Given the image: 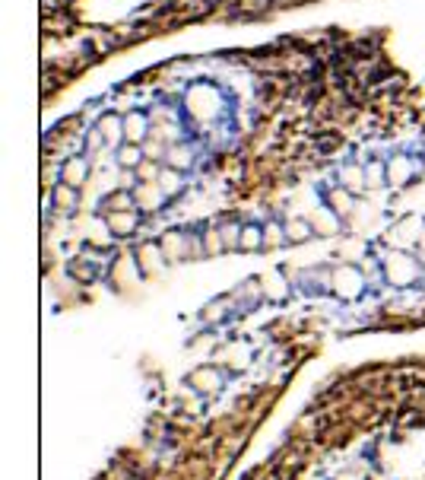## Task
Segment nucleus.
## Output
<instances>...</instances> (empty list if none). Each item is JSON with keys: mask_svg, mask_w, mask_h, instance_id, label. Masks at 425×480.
Segmentation results:
<instances>
[{"mask_svg": "<svg viewBox=\"0 0 425 480\" xmlns=\"http://www.w3.org/2000/svg\"><path fill=\"white\" fill-rule=\"evenodd\" d=\"M384 277L393 287H409L419 277V264L412 261L406 251H390V255L384 258Z\"/></svg>", "mask_w": 425, "mask_h": 480, "instance_id": "obj_1", "label": "nucleus"}, {"mask_svg": "<svg viewBox=\"0 0 425 480\" xmlns=\"http://www.w3.org/2000/svg\"><path fill=\"white\" fill-rule=\"evenodd\" d=\"M362 287H365V277H362L359 268L343 264V268L333 270V293L336 296H343V299H359Z\"/></svg>", "mask_w": 425, "mask_h": 480, "instance_id": "obj_2", "label": "nucleus"}, {"mask_svg": "<svg viewBox=\"0 0 425 480\" xmlns=\"http://www.w3.org/2000/svg\"><path fill=\"white\" fill-rule=\"evenodd\" d=\"M149 137H152L149 118H146L143 112H127V115H124V140H127V143H137V147H143Z\"/></svg>", "mask_w": 425, "mask_h": 480, "instance_id": "obj_3", "label": "nucleus"}, {"mask_svg": "<svg viewBox=\"0 0 425 480\" xmlns=\"http://www.w3.org/2000/svg\"><path fill=\"white\" fill-rule=\"evenodd\" d=\"M216 92L209 90V86H194V90L187 92V112L194 118H209L216 112Z\"/></svg>", "mask_w": 425, "mask_h": 480, "instance_id": "obj_4", "label": "nucleus"}, {"mask_svg": "<svg viewBox=\"0 0 425 480\" xmlns=\"http://www.w3.org/2000/svg\"><path fill=\"white\" fill-rule=\"evenodd\" d=\"M187 382H190V388L200 391V395H213V391L222 388L219 369H213V366H197V369L187 376Z\"/></svg>", "mask_w": 425, "mask_h": 480, "instance_id": "obj_5", "label": "nucleus"}, {"mask_svg": "<svg viewBox=\"0 0 425 480\" xmlns=\"http://www.w3.org/2000/svg\"><path fill=\"white\" fill-rule=\"evenodd\" d=\"M89 179V160L86 156H70L67 162L61 166V181L70 188H82Z\"/></svg>", "mask_w": 425, "mask_h": 480, "instance_id": "obj_6", "label": "nucleus"}, {"mask_svg": "<svg viewBox=\"0 0 425 480\" xmlns=\"http://www.w3.org/2000/svg\"><path fill=\"white\" fill-rule=\"evenodd\" d=\"M95 128H99V134L105 137V143H108V147H124V143H127V140H124V118H121V115H114V112H108V115H101Z\"/></svg>", "mask_w": 425, "mask_h": 480, "instance_id": "obj_7", "label": "nucleus"}, {"mask_svg": "<svg viewBox=\"0 0 425 480\" xmlns=\"http://www.w3.org/2000/svg\"><path fill=\"white\" fill-rule=\"evenodd\" d=\"M105 223L114 236H130L140 229V213L137 210H121V213H105Z\"/></svg>", "mask_w": 425, "mask_h": 480, "instance_id": "obj_8", "label": "nucleus"}, {"mask_svg": "<svg viewBox=\"0 0 425 480\" xmlns=\"http://www.w3.org/2000/svg\"><path fill=\"white\" fill-rule=\"evenodd\" d=\"M412 172H416V162H412L409 156H393V160L387 162V179H390L393 185H406V181L412 179Z\"/></svg>", "mask_w": 425, "mask_h": 480, "instance_id": "obj_9", "label": "nucleus"}, {"mask_svg": "<svg viewBox=\"0 0 425 480\" xmlns=\"http://www.w3.org/2000/svg\"><path fill=\"white\" fill-rule=\"evenodd\" d=\"M311 226H314V236H336L340 217H336L330 207H321V210H314V217H311Z\"/></svg>", "mask_w": 425, "mask_h": 480, "instance_id": "obj_10", "label": "nucleus"}, {"mask_svg": "<svg viewBox=\"0 0 425 480\" xmlns=\"http://www.w3.org/2000/svg\"><path fill=\"white\" fill-rule=\"evenodd\" d=\"M133 198H137V204L143 207V210H152V207H159V200L165 198V191L159 188V181H140V191H133Z\"/></svg>", "mask_w": 425, "mask_h": 480, "instance_id": "obj_11", "label": "nucleus"}, {"mask_svg": "<svg viewBox=\"0 0 425 480\" xmlns=\"http://www.w3.org/2000/svg\"><path fill=\"white\" fill-rule=\"evenodd\" d=\"M327 207L336 213V217H349L355 207L352 200V191H346V188H333V191L327 194Z\"/></svg>", "mask_w": 425, "mask_h": 480, "instance_id": "obj_12", "label": "nucleus"}, {"mask_svg": "<svg viewBox=\"0 0 425 480\" xmlns=\"http://www.w3.org/2000/svg\"><path fill=\"white\" fill-rule=\"evenodd\" d=\"M143 162H146L143 147H137V143H124V147H118V166L121 169H133V172H137Z\"/></svg>", "mask_w": 425, "mask_h": 480, "instance_id": "obj_13", "label": "nucleus"}, {"mask_svg": "<svg viewBox=\"0 0 425 480\" xmlns=\"http://www.w3.org/2000/svg\"><path fill=\"white\" fill-rule=\"evenodd\" d=\"M311 236H314V226H311V220H289V223H285V239H289L292 245L308 242Z\"/></svg>", "mask_w": 425, "mask_h": 480, "instance_id": "obj_14", "label": "nucleus"}, {"mask_svg": "<svg viewBox=\"0 0 425 480\" xmlns=\"http://www.w3.org/2000/svg\"><path fill=\"white\" fill-rule=\"evenodd\" d=\"M387 162H381V160H371L365 166V188H371V191H378V188H384L387 185Z\"/></svg>", "mask_w": 425, "mask_h": 480, "instance_id": "obj_15", "label": "nucleus"}, {"mask_svg": "<svg viewBox=\"0 0 425 480\" xmlns=\"http://www.w3.org/2000/svg\"><path fill=\"white\" fill-rule=\"evenodd\" d=\"M340 185L346 188V191H365V169L362 166H346L340 172Z\"/></svg>", "mask_w": 425, "mask_h": 480, "instance_id": "obj_16", "label": "nucleus"}, {"mask_svg": "<svg viewBox=\"0 0 425 480\" xmlns=\"http://www.w3.org/2000/svg\"><path fill=\"white\" fill-rule=\"evenodd\" d=\"M165 162H168V169L181 172V169H187L190 162H194V156H190V150H187V147L175 143V147H168V153H165Z\"/></svg>", "mask_w": 425, "mask_h": 480, "instance_id": "obj_17", "label": "nucleus"}, {"mask_svg": "<svg viewBox=\"0 0 425 480\" xmlns=\"http://www.w3.org/2000/svg\"><path fill=\"white\" fill-rule=\"evenodd\" d=\"M264 229L260 226H241V245L238 248L241 251H257V248H264Z\"/></svg>", "mask_w": 425, "mask_h": 480, "instance_id": "obj_18", "label": "nucleus"}, {"mask_svg": "<svg viewBox=\"0 0 425 480\" xmlns=\"http://www.w3.org/2000/svg\"><path fill=\"white\" fill-rule=\"evenodd\" d=\"M133 194L130 191H114V194H108L105 198V207L101 210L105 213H121V210H133Z\"/></svg>", "mask_w": 425, "mask_h": 480, "instance_id": "obj_19", "label": "nucleus"}, {"mask_svg": "<svg viewBox=\"0 0 425 480\" xmlns=\"http://www.w3.org/2000/svg\"><path fill=\"white\" fill-rule=\"evenodd\" d=\"M54 207L57 210H63V213H70V210H76V188H70V185H57L54 188Z\"/></svg>", "mask_w": 425, "mask_h": 480, "instance_id": "obj_20", "label": "nucleus"}, {"mask_svg": "<svg viewBox=\"0 0 425 480\" xmlns=\"http://www.w3.org/2000/svg\"><path fill=\"white\" fill-rule=\"evenodd\" d=\"M419 236H422V223H419L416 217L400 220V226H397V239H400V242H419Z\"/></svg>", "mask_w": 425, "mask_h": 480, "instance_id": "obj_21", "label": "nucleus"}, {"mask_svg": "<svg viewBox=\"0 0 425 480\" xmlns=\"http://www.w3.org/2000/svg\"><path fill=\"white\" fill-rule=\"evenodd\" d=\"M181 172H175V169H162V175H159V188H162L165 194H178L181 191Z\"/></svg>", "mask_w": 425, "mask_h": 480, "instance_id": "obj_22", "label": "nucleus"}, {"mask_svg": "<svg viewBox=\"0 0 425 480\" xmlns=\"http://www.w3.org/2000/svg\"><path fill=\"white\" fill-rule=\"evenodd\" d=\"M181 242H184V236H181V232H168V236L162 239V251H165V255H168V258H181L184 251H187Z\"/></svg>", "mask_w": 425, "mask_h": 480, "instance_id": "obj_23", "label": "nucleus"}, {"mask_svg": "<svg viewBox=\"0 0 425 480\" xmlns=\"http://www.w3.org/2000/svg\"><path fill=\"white\" fill-rule=\"evenodd\" d=\"M140 268L146 270V274H149L152 268H156V261H162V251L156 248V245H143V248H140Z\"/></svg>", "mask_w": 425, "mask_h": 480, "instance_id": "obj_24", "label": "nucleus"}, {"mask_svg": "<svg viewBox=\"0 0 425 480\" xmlns=\"http://www.w3.org/2000/svg\"><path fill=\"white\" fill-rule=\"evenodd\" d=\"M222 248H226V242H222V232L219 229H207V232H203V251H207V255H219Z\"/></svg>", "mask_w": 425, "mask_h": 480, "instance_id": "obj_25", "label": "nucleus"}, {"mask_svg": "<svg viewBox=\"0 0 425 480\" xmlns=\"http://www.w3.org/2000/svg\"><path fill=\"white\" fill-rule=\"evenodd\" d=\"M219 232H222V242H226V251H232V248H238V245H241V229H238V223L219 226Z\"/></svg>", "mask_w": 425, "mask_h": 480, "instance_id": "obj_26", "label": "nucleus"}, {"mask_svg": "<svg viewBox=\"0 0 425 480\" xmlns=\"http://www.w3.org/2000/svg\"><path fill=\"white\" fill-rule=\"evenodd\" d=\"M143 153H146V160H152V162H159L165 153H168V147H165L162 140H156V137H149V140L143 143Z\"/></svg>", "mask_w": 425, "mask_h": 480, "instance_id": "obj_27", "label": "nucleus"}, {"mask_svg": "<svg viewBox=\"0 0 425 480\" xmlns=\"http://www.w3.org/2000/svg\"><path fill=\"white\" fill-rule=\"evenodd\" d=\"M264 242H266V245H283V242H289V239H285V226H276V223L264 226Z\"/></svg>", "mask_w": 425, "mask_h": 480, "instance_id": "obj_28", "label": "nucleus"}, {"mask_svg": "<svg viewBox=\"0 0 425 480\" xmlns=\"http://www.w3.org/2000/svg\"><path fill=\"white\" fill-rule=\"evenodd\" d=\"M260 287H264V293L266 296H273V299H279V296H283V280H279L276 274H270V277H264V280H260Z\"/></svg>", "mask_w": 425, "mask_h": 480, "instance_id": "obj_29", "label": "nucleus"}, {"mask_svg": "<svg viewBox=\"0 0 425 480\" xmlns=\"http://www.w3.org/2000/svg\"><path fill=\"white\" fill-rule=\"evenodd\" d=\"M137 175H140V181H159V175H162V172H159V166L152 160H146L143 166L137 169Z\"/></svg>", "mask_w": 425, "mask_h": 480, "instance_id": "obj_30", "label": "nucleus"}, {"mask_svg": "<svg viewBox=\"0 0 425 480\" xmlns=\"http://www.w3.org/2000/svg\"><path fill=\"white\" fill-rule=\"evenodd\" d=\"M86 143H89V153H99V150H101V147H108V143H105V137H101V134H99V128H95V131H92V134H89V137H86Z\"/></svg>", "mask_w": 425, "mask_h": 480, "instance_id": "obj_31", "label": "nucleus"}, {"mask_svg": "<svg viewBox=\"0 0 425 480\" xmlns=\"http://www.w3.org/2000/svg\"><path fill=\"white\" fill-rule=\"evenodd\" d=\"M226 315V306H207L203 308V318L207 321H216V318H222Z\"/></svg>", "mask_w": 425, "mask_h": 480, "instance_id": "obj_32", "label": "nucleus"}, {"mask_svg": "<svg viewBox=\"0 0 425 480\" xmlns=\"http://www.w3.org/2000/svg\"><path fill=\"white\" fill-rule=\"evenodd\" d=\"M419 248H422V255H425V226H422V236H419Z\"/></svg>", "mask_w": 425, "mask_h": 480, "instance_id": "obj_33", "label": "nucleus"}]
</instances>
